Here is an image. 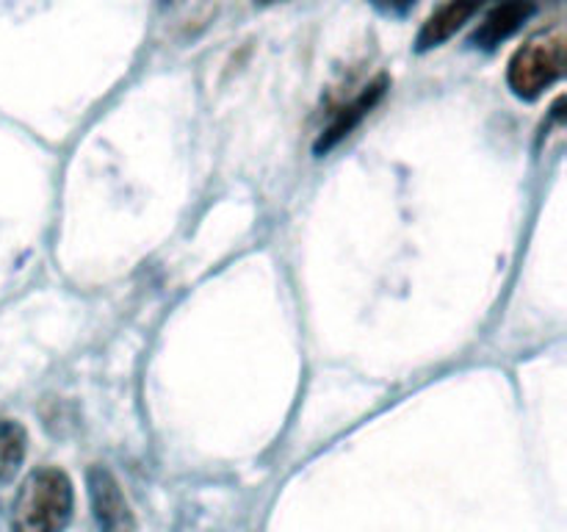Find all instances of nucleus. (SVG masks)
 Instances as JSON below:
<instances>
[{"label": "nucleus", "mask_w": 567, "mask_h": 532, "mask_svg": "<svg viewBox=\"0 0 567 532\" xmlns=\"http://www.w3.org/2000/svg\"><path fill=\"white\" fill-rule=\"evenodd\" d=\"M72 508L75 493L70 477L53 466L33 469L11 504V532H64Z\"/></svg>", "instance_id": "1"}, {"label": "nucleus", "mask_w": 567, "mask_h": 532, "mask_svg": "<svg viewBox=\"0 0 567 532\" xmlns=\"http://www.w3.org/2000/svg\"><path fill=\"white\" fill-rule=\"evenodd\" d=\"M565 75L563 31L540 33L515 50L507 66L509 92L520 100H537Z\"/></svg>", "instance_id": "2"}, {"label": "nucleus", "mask_w": 567, "mask_h": 532, "mask_svg": "<svg viewBox=\"0 0 567 532\" xmlns=\"http://www.w3.org/2000/svg\"><path fill=\"white\" fill-rule=\"evenodd\" d=\"M89 502L103 532H136V515L122 491L120 480L105 466H92L86 474Z\"/></svg>", "instance_id": "3"}, {"label": "nucleus", "mask_w": 567, "mask_h": 532, "mask_svg": "<svg viewBox=\"0 0 567 532\" xmlns=\"http://www.w3.org/2000/svg\"><path fill=\"white\" fill-rule=\"evenodd\" d=\"M535 14L537 0H502L496 9L476 25L468 44L476 50H485V53H493V50L502 48L507 39H513Z\"/></svg>", "instance_id": "4"}, {"label": "nucleus", "mask_w": 567, "mask_h": 532, "mask_svg": "<svg viewBox=\"0 0 567 532\" xmlns=\"http://www.w3.org/2000/svg\"><path fill=\"white\" fill-rule=\"evenodd\" d=\"M385 92H388V75H380L377 81H371L369 86H365L363 92L352 100V103H347L336 116H332V122L324 127V133L319 136V142H316V153L319 155L330 153L338 142H343V139H347L349 133H352L354 127H358L360 122L369 116V111L374 109L382 98H385Z\"/></svg>", "instance_id": "5"}, {"label": "nucleus", "mask_w": 567, "mask_h": 532, "mask_svg": "<svg viewBox=\"0 0 567 532\" xmlns=\"http://www.w3.org/2000/svg\"><path fill=\"white\" fill-rule=\"evenodd\" d=\"M485 3L487 0H446L441 9L432 11L430 20L421 25L419 37H415V53H430V50L441 48V44L449 42V39H452Z\"/></svg>", "instance_id": "6"}, {"label": "nucleus", "mask_w": 567, "mask_h": 532, "mask_svg": "<svg viewBox=\"0 0 567 532\" xmlns=\"http://www.w3.org/2000/svg\"><path fill=\"white\" fill-rule=\"evenodd\" d=\"M28 436L22 424L11 419H0V482H9L17 474L25 458Z\"/></svg>", "instance_id": "7"}, {"label": "nucleus", "mask_w": 567, "mask_h": 532, "mask_svg": "<svg viewBox=\"0 0 567 532\" xmlns=\"http://www.w3.org/2000/svg\"><path fill=\"white\" fill-rule=\"evenodd\" d=\"M369 3L385 17H404L419 0H369Z\"/></svg>", "instance_id": "8"}, {"label": "nucleus", "mask_w": 567, "mask_h": 532, "mask_svg": "<svg viewBox=\"0 0 567 532\" xmlns=\"http://www.w3.org/2000/svg\"><path fill=\"white\" fill-rule=\"evenodd\" d=\"M255 3H258V6H271V3H277V0H255Z\"/></svg>", "instance_id": "9"}]
</instances>
